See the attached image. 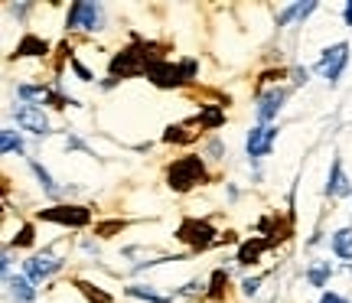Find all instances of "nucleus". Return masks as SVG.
Segmentation results:
<instances>
[{"label": "nucleus", "instance_id": "nucleus-1", "mask_svg": "<svg viewBox=\"0 0 352 303\" xmlns=\"http://www.w3.org/2000/svg\"><path fill=\"white\" fill-rule=\"evenodd\" d=\"M157 59H164L153 43H134V46H124L121 52H114L108 69H111V78L114 82H124V78H138V76H147V69H151Z\"/></svg>", "mask_w": 352, "mask_h": 303}, {"label": "nucleus", "instance_id": "nucleus-2", "mask_svg": "<svg viewBox=\"0 0 352 303\" xmlns=\"http://www.w3.org/2000/svg\"><path fill=\"white\" fill-rule=\"evenodd\" d=\"M209 179V170H206V160L199 153H186V157H176L173 164L166 166V186L173 192H189L202 186Z\"/></svg>", "mask_w": 352, "mask_h": 303}, {"label": "nucleus", "instance_id": "nucleus-3", "mask_svg": "<svg viewBox=\"0 0 352 303\" xmlns=\"http://www.w3.org/2000/svg\"><path fill=\"white\" fill-rule=\"evenodd\" d=\"M176 238L189 245L192 251H206V248H212L219 245V232L209 218H183L179 228H176Z\"/></svg>", "mask_w": 352, "mask_h": 303}, {"label": "nucleus", "instance_id": "nucleus-4", "mask_svg": "<svg viewBox=\"0 0 352 303\" xmlns=\"http://www.w3.org/2000/svg\"><path fill=\"white\" fill-rule=\"evenodd\" d=\"M104 23V7L95 3V0H76L69 13H65V26L69 30H85V33H95Z\"/></svg>", "mask_w": 352, "mask_h": 303}, {"label": "nucleus", "instance_id": "nucleus-5", "mask_svg": "<svg viewBox=\"0 0 352 303\" xmlns=\"http://www.w3.org/2000/svg\"><path fill=\"white\" fill-rule=\"evenodd\" d=\"M346 65H349V43H333V46L323 49V56L316 59L314 72L320 78H327L329 85H336L340 76L346 72Z\"/></svg>", "mask_w": 352, "mask_h": 303}, {"label": "nucleus", "instance_id": "nucleus-6", "mask_svg": "<svg viewBox=\"0 0 352 303\" xmlns=\"http://www.w3.org/2000/svg\"><path fill=\"white\" fill-rule=\"evenodd\" d=\"M39 222H56L65 228H85L91 225V209L88 205H50V209H39L36 212Z\"/></svg>", "mask_w": 352, "mask_h": 303}, {"label": "nucleus", "instance_id": "nucleus-7", "mask_svg": "<svg viewBox=\"0 0 352 303\" xmlns=\"http://www.w3.org/2000/svg\"><path fill=\"white\" fill-rule=\"evenodd\" d=\"M277 134H280V127L277 124H258L248 131V137H245V150L252 160H264V157H271L277 144Z\"/></svg>", "mask_w": 352, "mask_h": 303}, {"label": "nucleus", "instance_id": "nucleus-8", "mask_svg": "<svg viewBox=\"0 0 352 303\" xmlns=\"http://www.w3.org/2000/svg\"><path fill=\"white\" fill-rule=\"evenodd\" d=\"M10 114H13V121H16V127H23L30 134H36V137H46V134H50V117H46V111H43L39 104L20 101V104H13Z\"/></svg>", "mask_w": 352, "mask_h": 303}, {"label": "nucleus", "instance_id": "nucleus-9", "mask_svg": "<svg viewBox=\"0 0 352 303\" xmlns=\"http://www.w3.org/2000/svg\"><path fill=\"white\" fill-rule=\"evenodd\" d=\"M63 267H65L63 258H56L52 251H43V254H33L30 261H23V274L33 280V284H43V280L56 278Z\"/></svg>", "mask_w": 352, "mask_h": 303}, {"label": "nucleus", "instance_id": "nucleus-10", "mask_svg": "<svg viewBox=\"0 0 352 303\" xmlns=\"http://www.w3.org/2000/svg\"><path fill=\"white\" fill-rule=\"evenodd\" d=\"M284 101H287V89H280V85H274V89L264 91V95H258V108H254L258 124H271L277 114H280Z\"/></svg>", "mask_w": 352, "mask_h": 303}, {"label": "nucleus", "instance_id": "nucleus-11", "mask_svg": "<svg viewBox=\"0 0 352 303\" xmlns=\"http://www.w3.org/2000/svg\"><path fill=\"white\" fill-rule=\"evenodd\" d=\"M147 78H151V85H157V89H179L183 85V76H179V65H173L170 59H157V63L147 69Z\"/></svg>", "mask_w": 352, "mask_h": 303}, {"label": "nucleus", "instance_id": "nucleus-12", "mask_svg": "<svg viewBox=\"0 0 352 303\" xmlns=\"http://www.w3.org/2000/svg\"><path fill=\"white\" fill-rule=\"evenodd\" d=\"M327 196L329 199H340V196H352V183L342 170V157H333L329 166V179H327Z\"/></svg>", "mask_w": 352, "mask_h": 303}, {"label": "nucleus", "instance_id": "nucleus-13", "mask_svg": "<svg viewBox=\"0 0 352 303\" xmlns=\"http://www.w3.org/2000/svg\"><path fill=\"white\" fill-rule=\"evenodd\" d=\"M50 52V43L36 33H26L20 43H16V49H13V59H43Z\"/></svg>", "mask_w": 352, "mask_h": 303}, {"label": "nucleus", "instance_id": "nucleus-14", "mask_svg": "<svg viewBox=\"0 0 352 303\" xmlns=\"http://www.w3.org/2000/svg\"><path fill=\"white\" fill-rule=\"evenodd\" d=\"M7 291H10L13 303H36V284L26 274H10L7 278Z\"/></svg>", "mask_w": 352, "mask_h": 303}, {"label": "nucleus", "instance_id": "nucleus-15", "mask_svg": "<svg viewBox=\"0 0 352 303\" xmlns=\"http://www.w3.org/2000/svg\"><path fill=\"white\" fill-rule=\"evenodd\" d=\"M271 245H267V238H252V241H241V248H239V261L241 267H252V265H258L261 261V254L267 251Z\"/></svg>", "mask_w": 352, "mask_h": 303}, {"label": "nucleus", "instance_id": "nucleus-16", "mask_svg": "<svg viewBox=\"0 0 352 303\" xmlns=\"http://www.w3.org/2000/svg\"><path fill=\"white\" fill-rule=\"evenodd\" d=\"M316 7H320L316 0H307V3H290V7H284V10L277 13V26H287L290 20H307Z\"/></svg>", "mask_w": 352, "mask_h": 303}, {"label": "nucleus", "instance_id": "nucleus-17", "mask_svg": "<svg viewBox=\"0 0 352 303\" xmlns=\"http://www.w3.org/2000/svg\"><path fill=\"white\" fill-rule=\"evenodd\" d=\"M329 251L342 258V261H352V228H340V232H333V238H329Z\"/></svg>", "mask_w": 352, "mask_h": 303}, {"label": "nucleus", "instance_id": "nucleus-18", "mask_svg": "<svg viewBox=\"0 0 352 303\" xmlns=\"http://www.w3.org/2000/svg\"><path fill=\"white\" fill-rule=\"evenodd\" d=\"M196 124L206 127V131L222 127V124H226V108H222V104H206V108L196 114Z\"/></svg>", "mask_w": 352, "mask_h": 303}, {"label": "nucleus", "instance_id": "nucleus-19", "mask_svg": "<svg viewBox=\"0 0 352 303\" xmlns=\"http://www.w3.org/2000/svg\"><path fill=\"white\" fill-rule=\"evenodd\" d=\"M329 278H333V265L329 261H314L307 267V284L310 287H327Z\"/></svg>", "mask_w": 352, "mask_h": 303}, {"label": "nucleus", "instance_id": "nucleus-20", "mask_svg": "<svg viewBox=\"0 0 352 303\" xmlns=\"http://www.w3.org/2000/svg\"><path fill=\"white\" fill-rule=\"evenodd\" d=\"M30 170H33V177L39 179V186H43V192H46V196H59V186H56L52 173L43 164H39V160H30Z\"/></svg>", "mask_w": 352, "mask_h": 303}, {"label": "nucleus", "instance_id": "nucleus-21", "mask_svg": "<svg viewBox=\"0 0 352 303\" xmlns=\"http://www.w3.org/2000/svg\"><path fill=\"white\" fill-rule=\"evenodd\" d=\"M228 287V271L226 267H215L212 278H209V300H222Z\"/></svg>", "mask_w": 352, "mask_h": 303}, {"label": "nucleus", "instance_id": "nucleus-22", "mask_svg": "<svg viewBox=\"0 0 352 303\" xmlns=\"http://www.w3.org/2000/svg\"><path fill=\"white\" fill-rule=\"evenodd\" d=\"M124 293L134 297V300H147V303H173V300H166V297H160L153 287H144V284H131V287H124Z\"/></svg>", "mask_w": 352, "mask_h": 303}, {"label": "nucleus", "instance_id": "nucleus-23", "mask_svg": "<svg viewBox=\"0 0 352 303\" xmlns=\"http://www.w3.org/2000/svg\"><path fill=\"white\" fill-rule=\"evenodd\" d=\"M0 150H3V157H10V153H23V137H20V134H13L10 127H3V131H0Z\"/></svg>", "mask_w": 352, "mask_h": 303}, {"label": "nucleus", "instance_id": "nucleus-24", "mask_svg": "<svg viewBox=\"0 0 352 303\" xmlns=\"http://www.w3.org/2000/svg\"><path fill=\"white\" fill-rule=\"evenodd\" d=\"M76 287L85 293L88 300H95V303H111V293H104V291H98V287H91L88 280H76Z\"/></svg>", "mask_w": 352, "mask_h": 303}, {"label": "nucleus", "instance_id": "nucleus-25", "mask_svg": "<svg viewBox=\"0 0 352 303\" xmlns=\"http://www.w3.org/2000/svg\"><path fill=\"white\" fill-rule=\"evenodd\" d=\"M189 124H192V121H186V124H170V127H166V134H164V144H179V140H189V134H186Z\"/></svg>", "mask_w": 352, "mask_h": 303}, {"label": "nucleus", "instance_id": "nucleus-26", "mask_svg": "<svg viewBox=\"0 0 352 303\" xmlns=\"http://www.w3.org/2000/svg\"><path fill=\"white\" fill-rule=\"evenodd\" d=\"M33 241H36V228L30 225V222H26V225H20V232H16L13 245H16V248H30Z\"/></svg>", "mask_w": 352, "mask_h": 303}, {"label": "nucleus", "instance_id": "nucleus-27", "mask_svg": "<svg viewBox=\"0 0 352 303\" xmlns=\"http://www.w3.org/2000/svg\"><path fill=\"white\" fill-rule=\"evenodd\" d=\"M179 65V76H183V82H192L196 78V72H199V59H183Z\"/></svg>", "mask_w": 352, "mask_h": 303}, {"label": "nucleus", "instance_id": "nucleus-28", "mask_svg": "<svg viewBox=\"0 0 352 303\" xmlns=\"http://www.w3.org/2000/svg\"><path fill=\"white\" fill-rule=\"evenodd\" d=\"M69 65H72V72L78 76V82H95V76H91V69H85V65L78 63L76 56H69Z\"/></svg>", "mask_w": 352, "mask_h": 303}, {"label": "nucleus", "instance_id": "nucleus-29", "mask_svg": "<svg viewBox=\"0 0 352 303\" xmlns=\"http://www.w3.org/2000/svg\"><path fill=\"white\" fill-rule=\"evenodd\" d=\"M65 150H82V153H88V157H95V150L88 147L85 140H78V137H69V140H65Z\"/></svg>", "mask_w": 352, "mask_h": 303}, {"label": "nucleus", "instance_id": "nucleus-30", "mask_svg": "<svg viewBox=\"0 0 352 303\" xmlns=\"http://www.w3.org/2000/svg\"><path fill=\"white\" fill-rule=\"evenodd\" d=\"M280 78H284V69H267V72H261L258 82H261V85H274V82H280Z\"/></svg>", "mask_w": 352, "mask_h": 303}, {"label": "nucleus", "instance_id": "nucleus-31", "mask_svg": "<svg viewBox=\"0 0 352 303\" xmlns=\"http://www.w3.org/2000/svg\"><path fill=\"white\" fill-rule=\"evenodd\" d=\"M258 287H261V278H245V280H241V291H245V297H254V293H258Z\"/></svg>", "mask_w": 352, "mask_h": 303}, {"label": "nucleus", "instance_id": "nucleus-32", "mask_svg": "<svg viewBox=\"0 0 352 303\" xmlns=\"http://www.w3.org/2000/svg\"><path fill=\"white\" fill-rule=\"evenodd\" d=\"M202 287H206V280H189V284L179 293H202Z\"/></svg>", "mask_w": 352, "mask_h": 303}, {"label": "nucleus", "instance_id": "nucleus-33", "mask_svg": "<svg viewBox=\"0 0 352 303\" xmlns=\"http://www.w3.org/2000/svg\"><path fill=\"white\" fill-rule=\"evenodd\" d=\"M320 303H349V300H346L342 293H333V291H329V293H323V297H320Z\"/></svg>", "mask_w": 352, "mask_h": 303}, {"label": "nucleus", "instance_id": "nucleus-34", "mask_svg": "<svg viewBox=\"0 0 352 303\" xmlns=\"http://www.w3.org/2000/svg\"><path fill=\"white\" fill-rule=\"evenodd\" d=\"M118 228H121V222H104V225H98L95 232H98V235H111V232H118Z\"/></svg>", "mask_w": 352, "mask_h": 303}, {"label": "nucleus", "instance_id": "nucleus-35", "mask_svg": "<svg viewBox=\"0 0 352 303\" xmlns=\"http://www.w3.org/2000/svg\"><path fill=\"white\" fill-rule=\"evenodd\" d=\"M307 76H310V72H307L303 65H297V69H294V82H297V85H303V82H307Z\"/></svg>", "mask_w": 352, "mask_h": 303}, {"label": "nucleus", "instance_id": "nucleus-36", "mask_svg": "<svg viewBox=\"0 0 352 303\" xmlns=\"http://www.w3.org/2000/svg\"><path fill=\"white\" fill-rule=\"evenodd\" d=\"M342 23L346 26H352V0L346 3V10H342Z\"/></svg>", "mask_w": 352, "mask_h": 303}, {"label": "nucleus", "instance_id": "nucleus-37", "mask_svg": "<svg viewBox=\"0 0 352 303\" xmlns=\"http://www.w3.org/2000/svg\"><path fill=\"white\" fill-rule=\"evenodd\" d=\"M82 248H85L88 254H98V245H95V241H85V245H82Z\"/></svg>", "mask_w": 352, "mask_h": 303}]
</instances>
